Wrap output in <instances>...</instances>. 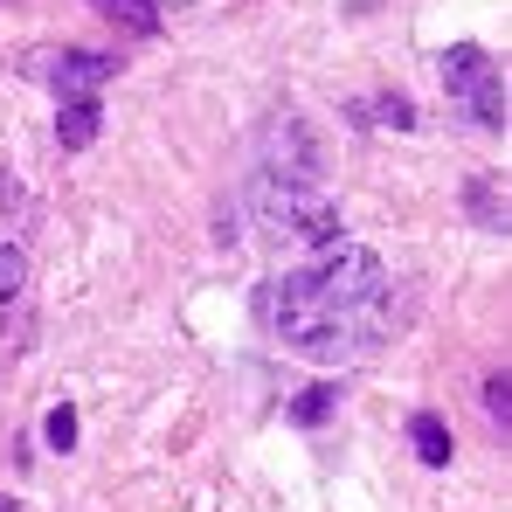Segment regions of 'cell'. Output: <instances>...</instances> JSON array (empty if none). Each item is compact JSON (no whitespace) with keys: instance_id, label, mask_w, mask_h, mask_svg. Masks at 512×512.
<instances>
[{"instance_id":"cell-13","label":"cell","mask_w":512,"mask_h":512,"mask_svg":"<svg viewBox=\"0 0 512 512\" xmlns=\"http://www.w3.org/2000/svg\"><path fill=\"white\" fill-rule=\"evenodd\" d=\"M485 409H492V423H499V429L512 423V381H506V374H492V381H485Z\"/></svg>"},{"instance_id":"cell-1","label":"cell","mask_w":512,"mask_h":512,"mask_svg":"<svg viewBox=\"0 0 512 512\" xmlns=\"http://www.w3.org/2000/svg\"><path fill=\"white\" fill-rule=\"evenodd\" d=\"M263 305L284 346H298L312 360H353L395 333L388 270L367 243H333V250H319V263L284 270V284H270Z\"/></svg>"},{"instance_id":"cell-2","label":"cell","mask_w":512,"mask_h":512,"mask_svg":"<svg viewBox=\"0 0 512 512\" xmlns=\"http://www.w3.org/2000/svg\"><path fill=\"white\" fill-rule=\"evenodd\" d=\"M256 222H263L270 243H298V250H333L340 243V208L291 187V180H270V173L256 187Z\"/></svg>"},{"instance_id":"cell-15","label":"cell","mask_w":512,"mask_h":512,"mask_svg":"<svg viewBox=\"0 0 512 512\" xmlns=\"http://www.w3.org/2000/svg\"><path fill=\"white\" fill-rule=\"evenodd\" d=\"M153 7H194V0H153Z\"/></svg>"},{"instance_id":"cell-9","label":"cell","mask_w":512,"mask_h":512,"mask_svg":"<svg viewBox=\"0 0 512 512\" xmlns=\"http://www.w3.org/2000/svg\"><path fill=\"white\" fill-rule=\"evenodd\" d=\"M21 284H28V256L14 236H0V305H14L21 298Z\"/></svg>"},{"instance_id":"cell-11","label":"cell","mask_w":512,"mask_h":512,"mask_svg":"<svg viewBox=\"0 0 512 512\" xmlns=\"http://www.w3.org/2000/svg\"><path fill=\"white\" fill-rule=\"evenodd\" d=\"M42 436H49V450H77V409L56 402V409L42 416Z\"/></svg>"},{"instance_id":"cell-5","label":"cell","mask_w":512,"mask_h":512,"mask_svg":"<svg viewBox=\"0 0 512 512\" xmlns=\"http://www.w3.org/2000/svg\"><path fill=\"white\" fill-rule=\"evenodd\" d=\"M97 132H104V104H97V97H70V104L56 111V146H63V153H84Z\"/></svg>"},{"instance_id":"cell-10","label":"cell","mask_w":512,"mask_h":512,"mask_svg":"<svg viewBox=\"0 0 512 512\" xmlns=\"http://www.w3.org/2000/svg\"><path fill=\"white\" fill-rule=\"evenodd\" d=\"M416 457H423L429 471H443V464H450V429L436 423V416H416Z\"/></svg>"},{"instance_id":"cell-3","label":"cell","mask_w":512,"mask_h":512,"mask_svg":"<svg viewBox=\"0 0 512 512\" xmlns=\"http://www.w3.org/2000/svg\"><path fill=\"white\" fill-rule=\"evenodd\" d=\"M443 84H450V104H464L485 132H506V84H499V70L478 42H457L443 56Z\"/></svg>"},{"instance_id":"cell-6","label":"cell","mask_w":512,"mask_h":512,"mask_svg":"<svg viewBox=\"0 0 512 512\" xmlns=\"http://www.w3.org/2000/svg\"><path fill=\"white\" fill-rule=\"evenodd\" d=\"M104 21H118L125 35H160V7L153 0H90Z\"/></svg>"},{"instance_id":"cell-8","label":"cell","mask_w":512,"mask_h":512,"mask_svg":"<svg viewBox=\"0 0 512 512\" xmlns=\"http://www.w3.org/2000/svg\"><path fill=\"white\" fill-rule=\"evenodd\" d=\"M333 402H340V388H333V381H319V388H305V395L291 402V423H298V429H319L326 416H333Z\"/></svg>"},{"instance_id":"cell-14","label":"cell","mask_w":512,"mask_h":512,"mask_svg":"<svg viewBox=\"0 0 512 512\" xmlns=\"http://www.w3.org/2000/svg\"><path fill=\"white\" fill-rule=\"evenodd\" d=\"M14 208H21V180H14V173H0V215H14Z\"/></svg>"},{"instance_id":"cell-7","label":"cell","mask_w":512,"mask_h":512,"mask_svg":"<svg viewBox=\"0 0 512 512\" xmlns=\"http://www.w3.org/2000/svg\"><path fill=\"white\" fill-rule=\"evenodd\" d=\"M353 118H360V125H395V132H409V125H416V104H409V97H360Z\"/></svg>"},{"instance_id":"cell-12","label":"cell","mask_w":512,"mask_h":512,"mask_svg":"<svg viewBox=\"0 0 512 512\" xmlns=\"http://www.w3.org/2000/svg\"><path fill=\"white\" fill-rule=\"evenodd\" d=\"M492 194H499L492 180H471V215H478L485 229H506V215H499V201H492Z\"/></svg>"},{"instance_id":"cell-4","label":"cell","mask_w":512,"mask_h":512,"mask_svg":"<svg viewBox=\"0 0 512 512\" xmlns=\"http://www.w3.org/2000/svg\"><path fill=\"white\" fill-rule=\"evenodd\" d=\"M28 77H42L70 104V97H97V90L111 84L118 56H104V49H42V56H28Z\"/></svg>"},{"instance_id":"cell-16","label":"cell","mask_w":512,"mask_h":512,"mask_svg":"<svg viewBox=\"0 0 512 512\" xmlns=\"http://www.w3.org/2000/svg\"><path fill=\"white\" fill-rule=\"evenodd\" d=\"M0 512H21V506H14V499H0Z\"/></svg>"}]
</instances>
